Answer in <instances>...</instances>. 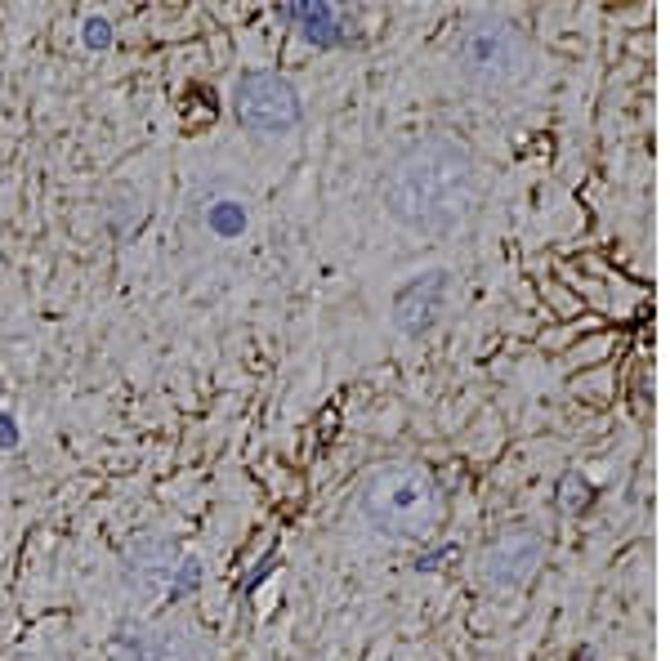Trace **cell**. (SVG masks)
<instances>
[{
	"label": "cell",
	"mask_w": 670,
	"mask_h": 661,
	"mask_svg": "<svg viewBox=\"0 0 670 661\" xmlns=\"http://www.w3.org/2000/svg\"><path fill=\"white\" fill-rule=\"evenodd\" d=\"M175 568V554L161 546V541H144L130 559V585L139 594H161L166 590V576Z\"/></svg>",
	"instance_id": "8"
},
{
	"label": "cell",
	"mask_w": 670,
	"mask_h": 661,
	"mask_svg": "<svg viewBox=\"0 0 670 661\" xmlns=\"http://www.w3.org/2000/svg\"><path fill=\"white\" fill-rule=\"evenodd\" d=\"M112 661H201V643L183 626H148L125 635Z\"/></svg>",
	"instance_id": "6"
},
{
	"label": "cell",
	"mask_w": 670,
	"mask_h": 661,
	"mask_svg": "<svg viewBox=\"0 0 670 661\" xmlns=\"http://www.w3.org/2000/svg\"><path fill=\"white\" fill-rule=\"evenodd\" d=\"M456 68H460V77L469 86H479V90H510L532 68V45L510 19L479 14V19H469L460 27Z\"/></svg>",
	"instance_id": "3"
},
{
	"label": "cell",
	"mask_w": 670,
	"mask_h": 661,
	"mask_svg": "<svg viewBox=\"0 0 670 661\" xmlns=\"http://www.w3.org/2000/svg\"><path fill=\"white\" fill-rule=\"evenodd\" d=\"M362 514L384 537H425L443 514V501L425 470L380 466L362 488Z\"/></svg>",
	"instance_id": "2"
},
{
	"label": "cell",
	"mask_w": 670,
	"mask_h": 661,
	"mask_svg": "<svg viewBox=\"0 0 670 661\" xmlns=\"http://www.w3.org/2000/svg\"><path fill=\"white\" fill-rule=\"evenodd\" d=\"M237 121L259 135H287L300 121V90L278 72H250L233 94Z\"/></svg>",
	"instance_id": "4"
},
{
	"label": "cell",
	"mask_w": 670,
	"mask_h": 661,
	"mask_svg": "<svg viewBox=\"0 0 670 661\" xmlns=\"http://www.w3.org/2000/svg\"><path fill=\"white\" fill-rule=\"evenodd\" d=\"M536 563H541V546H536V537H501L492 550H488V576L496 585H510V581H527L536 572Z\"/></svg>",
	"instance_id": "7"
},
{
	"label": "cell",
	"mask_w": 670,
	"mask_h": 661,
	"mask_svg": "<svg viewBox=\"0 0 670 661\" xmlns=\"http://www.w3.org/2000/svg\"><path fill=\"white\" fill-rule=\"evenodd\" d=\"M479 166L465 148L434 139L398 157L384 179V206L416 233H456L479 206Z\"/></svg>",
	"instance_id": "1"
},
{
	"label": "cell",
	"mask_w": 670,
	"mask_h": 661,
	"mask_svg": "<svg viewBox=\"0 0 670 661\" xmlns=\"http://www.w3.org/2000/svg\"><path fill=\"white\" fill-rule=\"evenodd\" d=\"M443 309H447V273L434 269V273L412 278L398 291L393 322H398V330H407V336H425V330L443 317Z\"/></svg>",
	"instance_id": "5"
}]
</instances>
